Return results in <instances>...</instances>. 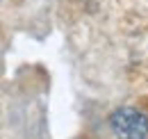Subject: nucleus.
<instances>
[{"instance_id":"f257e3e1","label":"nucleus","mask_w":148,"mask_h":139,"mask_svg":"<svg viewBox=\"0 0 148 139\" xmlns=\"http://www.w3.org/2000/svg\"><path fill=\"white\" fill-rule=\"evenodd\" d=\"M110 128L116 139H146L148 116L134 107H119L110 116Z\"/></svg>"}]
</instances>
